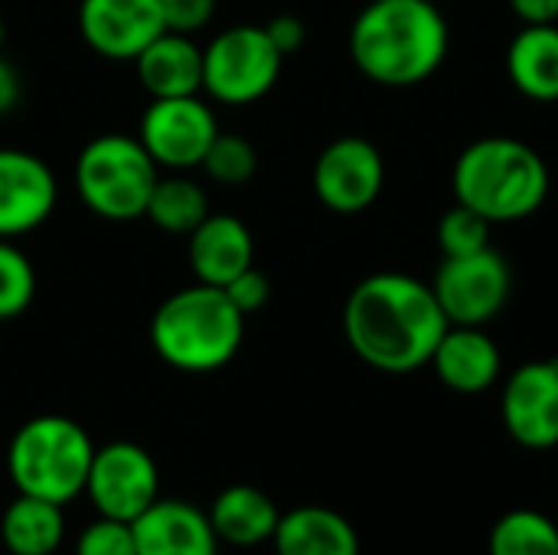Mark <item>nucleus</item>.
Wrapping results in <instances>:
<instances>
[{"instance_id":"obj_1","label":"nucleus","mask_w":558,"mask_h":555,"mask_svg":"<svg viewBox=\"0 0 558 555\" xmlns=\"http://www.w3.org/2000/svg\"><path fill=\"white\" fill-rule=\"evenodd\" d=\"M448 330V317L422 278L376 272L363 278L343 304V334L350 350L373 370L405 376L432 363Z\"/></svg>"},{"instance_id":"obj_2","label":"nucleus","mask_w":558,"mask_h":555,"mask_svg":"<svg viewBox=\"0 0 558 555\" xmlns=\"http://www.w3.org/2000/svg\"><path fill=\"white\" fill-rule=\"evenodd\" d=\"M448 43V20L432 0H369L350 29L353 65L386 88H412L432 79Z\"/></svg>"},{"instance_id":"obj_3","label":"nucleus","mask_w":558,"mask_h":555,"mask_svg":"<svg viewBox=\"0 0 558 555\" xmlns=\"http://www.w3.org/2000/svg\"><path fill=\"white\" fill-rule=\"evenodd\" d=\"M454 200L494 222H520L549 196V167L520 137L490 134L468 144L451 170Z\"/></svg>"},{"instance_id":"obj_4","label":"nucleus","mask_w":558,"mask_h":555,"mask_svg":"<svg viewBox=\"0 0 558 555\" xmlns=\"http://www.w3.org/2000/svg\"><path fill=\"white\" fill-rule=\"evenodd\" d=\"M245 337V314L216 285L173 291L150 317L154 353L180 373H216L235 360Z\"/></svg>"},{"instance_id":"obj_5","label":"nucleus","mask_w":558,"mask_h":555,"mask_svg":"<svg viewBox=\"0 0 558 555\" xmlns=\"http://www.w3.org/2000/svg\"><path fill=\"white\" fill-rule=\"evenodd\" d=\"M95 445L88 432L65 415H36L16 429L7 448V474L16 494L69 504L85 494Z\"/></svg>"},{"instance_id":"obj_6","label":"nucleus","mask_w":558,"mask_h":555,"mask_svg":"<svg viewBox=\"0 0 558 555\" xmlns=\"http://www.w3.org/2000/svg\"><path fill=\"white\" fill-rule=\"evenodd\" d=\"M157 183V164L131 134H98L75 160V190L82 203L108 219H141Z\"/></svg>"},{"instance_id":"obj_7","label":"nucleus","mask_w":558,"mask_h":555,"mask_svg":"<svg viewBox=\"0 0 558 555\" xmlns=\"http://www.w3.org/2000/svg\"><path fill=\"white\" fill-rule=\"evenodd\" d=\"M281 62L265 26H229L203 49V88L222 105H252L275 88Z\"/></svg>"},{"instance_id":"obj_8","label":"nucleus","mask_w":558,"mask_h":555,"mask_svg":"<svg viewBox=\"0 0 558 555\" xmlns=\"http://www.w3.org/2000/svg\"><path fill=\"white\" fill-rule=\"evenodd\" d=\"M432 291L448 317L461 327H487L513 294L510 262L490 245L474 255L445 258L435 272Z\"/></svg>"},{"instance_id":"obj_9","label":"nucleus","mask_w":558,"mask_h":555,"mask_svg":"<svg viewBox=\"0 0 558 555\" xmlns=\"http://www.w3.org/2000/svg\"><path fill=\"white\" fill-rule=\"evenodd\" d=\"M85 494L98 517L134 523L150 504L160 500V471L147 448L134 442H111L95 448Z\"/></svg>"},{"instance_id":"obj_10","label":"nucleus","mask_w":558,"mask_h":555,"mask_svg":"<svg viewBox=\"0 0 558 555\" xmlns=\"http://www.w3.org/2000/svg\"><path fill=\"white\" fill-rule=\"evenodd\" d=\"M219 124L213 108L196 95L180 98H154L141 118L137 141L154 157L157 167L190 170L199 167L209 144L216 141Z\"/></svg>"},{"instance_id":"obj_11","label":"nucleus","mask_w":558,"mask_h":555,"mask_svg":"<svg viewBox=\"0 0 558 555\" xmlns=\"http://www.w3.org/2000/svg\"><path fill=\"white\" fill-rule=\"evenodd\" d=\"M386 183V160L379 147L366 137L347 134L330 141L314 164L317 200L340 216L369 209Z\"/></svg>"},{"instance_id":"obj_12","label":"nucleus","mask_w":558,"mask_h":555,"mask_svg":"<svg viewBox=\"0 0 558 555\" xmlns=\"http://www.w3.org/2000/svg\"><path fill=\"white\" fill-rule=\"evenodd\" d=\"M500 419L520 448H558V360H530L510 373L500 396Z\"/></svg>"},{"instance_id":"obj_13","label":"nucleus","mask_w":558,"mask_h":555,"mask_svg":"<svg viewBox=\"0 0 558 555\" xmlns=\"http://www.w3.org/2000/svg\"><path fill=\"white\" fill-rule=\"evenodd\" d=\"M82 39L111 62H134L167 26L160 0H82Z\"/></svg>"},{"instance_id":"obj_14","label":"nucleus","mask_w":558,"mask_h":555,"mask_svg":"<svg viewBox=\"0 0 558 555\" xmlns=\"http://www.w3.org/2000/svg\"><path fill=\"white\" fill-rule=\"evenodd\" d=\"M56 177L29 150L0 147V239L39 229L56 209Z\"/></svg>"},{"instance_id":"obj_15","label":"nucleus","mask_w":558,"mask_h":555,"mask_svg":"<svg viewBox=\"0 0 558 555\" xmlns=\"http://www.w3.org/2000/svg\"><path fill=\"white\" fill-rule=\"evenodd\" d=\"M137 555H219L209 514L186 500H157L134 523Z\"/></svg>"},{"instance_id":"obj_16","label":"nucleus","mask_w":558,"mask_h":555,"mask_svg":"<svg viewBox=\"0 0 558 555\" xmlns=\"http://www.w3.org/2000/svg\"><path fill=\"white\" fill-rule=\"evenodd\" d=\"M428 366L438 373V379L451 393L477 396V393H487L500 379L504 357L484 327L448 324V330L441 334Z\"/></svg>"},{"instance_id":"obj_17","label":"nucleus","mask_w":558,"mask_h":555,"mask_svg":"<svg viewBox=\"0 0 558 555\" xmlns=\"http://www.w3.org/2000/svg\"><path fill=\"white\" fill-rule=\"evenodd\" d=\"M255 242L242 219L229 213H209L190 232V265L196 281L226 288L235 275L252 268Z\"/></svg>"},{"instance_id":"obj_18","label":"nucleus","mask_w":558,"mask_h":555,"mask_svg":"<svg viewBox=\"0 0 558 555\" xmlns=\"http://www.w3.org/2000/svg\"><path fill=\"white\" fill-rule=\"evenodd\" d=\"M206 514L219 546H235V550H255L262 543H271L281 520L278 504L262 487L252 484H232L219 491Z\"/></svg>"},{"instance_id":"obj_19","label":"nucleus","mask_w":558,"mask_h":555,"mask_svg":"<svg viewBox=\"0 0 558 555\" xmlns=\"http://www.w3.org/2000/svg\"><path fill=\"white\" fill-rule=\"evenodd\" d=\"M271 546L275 555H360V533L343 514L307 504L281 514Z\"/></svg>"},{"instance_id":"obj_20","label":"nucleus","mask_w":558,"mask_h":555,"mask_svg":"<svg viewBox=\"0 0 558 555\" xmlns=\"http://www.w3.org/2000/svg\"><path fill=\"white\" fill-rule=\"evenodd\" d=\"M134 69L150 98H180L203 88V49L183 33L163 29L134 59Z\"/></svg>"},{"instance_id":"obj_21","label":"nucleus","mask_w":558,"mask_h":555,"mask_svg":"<svg viewBox=\"0 0 558 555\" xmlns=\"http://www.w3.org/2000/svg\"><path fill=\"white\" fill-rule=\"evenodd\" d=\"M510 82L533 101H558V26H523L507 46Z\"/></svg>"},{"instance_id":"obj_22","label":"nucleus","mask_w":558,"mask_h":555,"mask_svg":"<svg viewBox=\"0 0 558 555\" xmlns=\"http://www.w3.org/2000/svg\"><path fill=\"white\" fill-rule=\"evenodd\" d=\"M65 540L62 504L16 494L0 517V543L10 555H52Z\"/></svg>"},{"instance_id":"obj_23","label":"nucleus","mask_w":558,"mask_h":555,"mask_svg":"<svg viewBox=\"0 0 558 555\" xmlns=\"http://www.w3.org/2000/svg\"><path fill=\"white\" fill-rule=\"evenodd\" d=\"M144 216L163 229V232H173V236H190L206 216H209V196L206 190L190 180V177H157L154 190H150V200H147V209Z\"/></svg>"},{"instance_id":"obj_24","label":"nucleus","mask_w":558,"mask_h":555,"mask_svg":"<svg viewBox=\"0 0 558 555\" xmlns=\"http://www.w3.org/2000/svg\"><path fill=\"white\" fill-rule=\"evenodd\" d=\"M487 555H558V523L533 507L507 510L490 530Z\"/></svg>"},{"instance_id":"obj_25","label":"nucleus","mask_w":558,"mask_h":555,"mask_svg":"<svg viewBox=\"0 0 558 555\" xmlns=\"http://www.w3.org/2000/svg\"><path fill=\"white\" fill-rule=\"evenodd\" d=\"M206 177L213 183H222V186H242L255 177L258 170V154L255 147L242 137V134H216V141L209 144L203 164Z\"/></svg>"},{"instance_id":"obj_26","label":"nucleus","mask_w":558,"mask_h":555,"mask_svg":"<svg viewBox=\"0 0 558 555\" xmlns=\"http://www.w3.org/2000/svg\"><path fill=\"white\" fill-rule=\"evenodd\" d=\"M33 298H36L33 262L10 239H0V321H13L26 314Z\"/></svg>"},{"instance_id":"obj_27","label":"nucleus","mask_w":558,"mask_h":555,"mask_svg":"<svg viewBox=\"0 0 558 555\" xmlns=\"http://www.w3.org/2000/svg\"><path fill=\"white\" fill-rule=\"evenodd\" d=\"M438 245H441L445 258L484 252V249H490V222L484 216H477L474 209L454 203L438 222Z\"/></svg>"},{"instance_id":"obj_28","label":"nucleus","mask_w":558,"mask_h":555,"mask_svg":"<svg viewBox=\"0 0 558 555\" xmlns=\"http://www.w3.org/2000/svg\"><path fill=\"white\" fill-rule=\"evenodd\" d=\"M75 555H137V550H134V530L124 520L98 517V520H92L78 533Z\"/></svg>"},{"instance_id":"obj_29","label":"nucleus","mask_w":558,"mask_h":555,"mask_svg":"<svg viewBox=\"0 0 558 555\" xmlns=\"http://www.w3.org/2000/svg\"><path fill=\"white\" fill-rule=\"evenodd\" d=\"M216 13V0H160V16L170 33L193 36Z\"/></svg>"},{"instance_id":"obj_30","label":"nucleus","mask_w":558,"mask_h":555,"mask_svg":"<svg viewBox=\"0 0 558 555\" xmlns=\"http://www.w3.org/2000/svg\"><path fill=\"white\" fill-rule=\"evenodd\" d=\"M222 291L229 294V301H232L245 317L255 314V311H262V307L268 304V298H271V285H268V278H265L255 265L245 268L242 275H235Z\"/></svg>"},{"instance_id":"obj_31","label":"nucleus","mask_w":558,"mask_h":555,"mask_svg":"<svg viewBox=\"0 0 558 555\" xmlns=\"http://www.w3.org/2000/svg\"><path fill=\"white\" fill-rule=\"evenodd\" d=\"M265 33H268V39L278 46L281 56L298 52V49L304 46V39H307V29H304V23H301L294 13H278L275 20L265 23Z\"/></svg>"},{"instance_id":"obj_32","label":"nucleus","mask_w":558,"mask_h":555,"mask_svg":"<svg viewBox=\"0 0 558 555\" xmlns=\"http://www.w3.org/2000/svg\"><path fill=\"white\" fill-rule=\"evenodd\" d=\"M510 10L523 26L558 23V0H510Z\"/></svg>"},{"instance_id":"obj_33","label":"nucleus","mask_w":558,"mask_h":555,"mask_svg":"<svg viewBox=\"0 0 558 555\" xmlns=\"http://www.w3.org/2000/svg\"><path fill=\"white\" fill-rule=\"evenodd\" d=\"M16 101H20V75H16V69L0 56V114L13 111Z\"/></svg>"},{"instance_id":"obj_34","label":"nucleus","mask_w":558,"mask_h":555,"mask_svg":"<svg viewBox=\"0 0 558 555\" xmlns=\"http://www.w3.org/2000/svg\"><path fill=\"white\" fill-rule=\"evenodd\" d=\"M3 39H7V23H3V16H0V46H3Z\"/></svg>"},{"instance_id":"obj_35","label":"nucleus","mask_w":558,"mask_h":555,"mask_svg":"<svg viewBox=\"0 0 558 555\" xmlns=\"http://www.w3.org/2000/svg\"><path fill=\"white\" fill-rule=\"evenodd\" d=\"M432 3H441V0H432Z\"/></svg>"}]
</instances>
